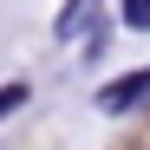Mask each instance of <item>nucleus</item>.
Wrapping results in <instances>:
<instances>
[{
	"instance_id": "2",
	"label": "nucleus",
	"mask_w": 150,
	"mask_h": 150,
	"mask_svg": "<svg viewBox=\"0 0 150 150\" xmlns=\"http://www.w3.org/2000/svg\"><path fill=\"white\" fill-rule=\"evenodd\" d=\"M144 98H150V65L131 72V79H117V85H105L98 91V111H137Z\"/></svg>"
},
{
	"instance_id": "3",
	"label": "nucleus",
	"mask_w": 150,
	"mask_h": 150,
	"mask_svg": "<svg viewBox=\"0 0 150 150\" xmlns=\"http://www.w3.org/2000/svg\"><path fill=\"white\" fill-rule=\"evenodd\" d=\"M117 13H124V26L150 33V0H117Z\"/></svg>"
},
{
	"instance_id": "1",
	"label": "nucleus",
	"mask_w": 150,
	"mask_h": 150,
	"mask_svg": "<svg viewBox=\"0 0 150 150\" xmlns=\"http://www.w3.org/2000/svg\"><path fill=\"white\" fill-rule=\"evenodd\" d=\"M98 13H105V0H65V13L52 20V39H59V46H79V39L91 46L98 33H105V20H98Z\"/></svg>"
},
{
	"instance_id": "4",
	"label": "nucleus",
	"mask_w": 150,
	"mask_h": 150,
	"mask_svg": "<svg viewBox=\"0 0 150 150\" xmlns=\"http://www.w3.org/2000/svg\"><path fill=\"white\" fill-rule=\"evenodd\" d=\"M20 105H26V85H0V117H13Z\"/></svg>"
}]
</instances>
